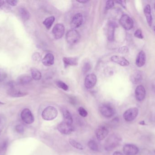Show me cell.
Here are the masks:
<instances>
[{
  "label": "cell",
  "mask_w": 155,
  "mask_h": 155,
  "mask_svg": "<svg viewBox=\"0 0 155 155\" xmlns=\"http://www.w3.org/2000/svg\"><path fill=\"white\" fill-rule=\"evenodd\" d=\"M54 20H55V18H54V16H50V17L46 18L44 21L43 23L45 25V27L47 29H50L51 27L54 22Z\"/></svg>",
  "instance_id": "obj_27"
},
{
  "label": "cell",
  "mask_w": 155,
  "mask_h": 155,
  "mask_svg": "<svg viewBox=\"0 0 155 155\" xmlns=\"http://www.w3.org/2000/svg\"><path fill=\"white\" fill-rule=\"evenodd\" d=\"M31 71L32 79L35 81L41 80L42 77V75L39 70L35 68H32Z\"/></svg>",
  "instance_id": "obj_26"
},
{
  "label": "cell",
  "mask_w": 155,
  "mask_h": 155,
  "mask_svg": "<svg viewBox=\"0 0 155 155\" xmlns=\"http://www.w3.org/2000/svg\"><path fill=\"white\" fill-rule=\"evenodd\" d=\"M2 120L1 117H0V126H1V124H2ZM0 130H1V128H0Z\"/></svg>",
  "instance_id": "obj_43"
},
{
  "label": "cell",
  "mask_w": 155,
  "mask_h": 155,
  "mask_svg": "<svg viewBox=\"0 0 155 155\" xmlns=\"http://www.w3.org/2000/svg\"><path fill=\"white\" fill-rule=\"evenodd\" d=\"M69 143L73 147H74L76 148V149L80 150H82L84 149V147L81 144L78 143L77 141L74 140V139H70L69 140Z\"/></svg>",
  "instance_id": "obj_28"
},
{
  "label": "cell",
  "mask_w": 155,
  "mask_h": 155,
  "mask_svg": "<svg viewBox=\"0 0 155 155\" xmlns=\"http://www.w3.org/2000/svg\"></svg>",
  "instance_id": "obj_47"
},
{
  "label": "cell",
  "mask_w": 155,
  "mask_h": 155,
  "mask_svg": "<svg viewBox=\"0 0 155 155\" xmlns=\"http://www.w3.org/2000/svg\"><path fill=\"white\" fill-rule=\"evenodd\" d=\"M57 129L60 133L65 135L70 134L74 130V128L72 125L69 124L64 121L59 124L57 126Z\"/></svg>",
  "instance_id": "obj_8"
},
{
  "label": "cell",
  "mask_w": 155,
  "mask_h": 155,
  "mask_svg": "<svg viewBox=\"0 0 155 155\" xmlns=\"http://www.w3.org/2000/svg\"><path fill=\"white\" fill-rule=\"evenodd\" d=\"M113 155H124L122 153L119 152H115L114 153Z\"/></svg>",
  "instance_id": "obj_39"
},
{
  "label": "cell",
  "mask_w": 155,
  "mask_h": 155,
  "mask_svg": "<svg viewBox=\"0 0 155 155\" xmlns=\"http://www.w3.org/2000/svg\"><path fill=\"white\" fill-rule=\"evenodd\" d=\"M123 151L125 155H137L139 152V149L134 145L127 144L124 146Z\"/></svg>",
  "instance_id": "obj_11"
},
{
  "label": "cell",
  "mask_w": 155,
  "mask_h": 155,
  "mask_svg": "<svg viewBox=\"0 0 155 155\" xmlns=\"http://www.w3.org/2000/svg\"><path fill=\"white\" fill-rule=\"evenodd\" d=\"M97 81L96 76L94 74H89L85 79L84 85L87 89H91L95 85Z\"/></svg>",
  "instance_id": "obj_10"
},
{
  "label": "cell",
  "mask_w": 155,
  "mask_h": 155,
  "mask_svg": "<svg viewBox=\"0 0 155 155\" xmlns=\"http://www.w3.org/2000/svg\"><path fill=\"white\" fill-rule=\"evenodd\" d=\"M77 2H79L81 3H86L88 2V1H77Z\"/></svg>",
  "instance_id": "obj_41"
},
{
  "label": "cell",
  "mask_w": 155,
  "mask_h": 155,
  "mask_svg": "<svg viewBox=\"0 0 155 155\" xmlns=\"http://www.w3.org/2000/svg\"><path fill=\"white\" fill-rule=\"evenodd\" d=\"M21 116L22 121L27 124H31L34 122V116L28 108H25L22 110Z\"/></svg>",
  "instance_id": "obj_7"
},
{
  "label": "cell",
  "mask_w": 155,
  "mask_h": 155,
  "mask_svg": "<svg viewBox=\"0 0 155 155\" xmlns=\"http://www.w3.org/2000/svg\"><path fill=\"white\" fill-rule=\"evenodd\" d=\"M128 52V49L127 46H124L120 47L118 49V52L120 53H126Z\"/></svg>",
  "instance_id": "obj_35"
},
{
  "label": "cell",
  "mask_w": 155,
  "mask_h": 155,
  "mask_svg": "<svg viewBox=\"0 0 155 155\" xmlns=\"http://www.w3.org/2000/svg\"><path fill=\"white\" fill-rule=\"evenodd\" d=\"M115 25L113 22L110 23L108 25L107 28V38L110 41H114V38L115 29Z\"/></svg>",
  "instance_id": "obj_22"
},
{
  "label": "cell",
  "mask_w": 155,
  "mask_h": 155,
  "mask_svg": "<svg viewBox=\"0 0 155 155\" xmlns=\"http://www.w3.org/2000/svg\"><path fill=\"white\" fill-rule=\"evenodd\" d=\"M63 113L64 118V121L69 124H72L73 120L72 116L70 112L67 109H64Z\"/></svg>",
  "instance_id": "obj_24"
},
{
  "label": "cell",
  "mask_w": 155,
  "mask_h": 155,
  "mask_svg": "<svg viewBox=\"0 0 155 155\" xmlns=\"http://www.w3.org/2000/svg\"><path fill=\"white\" fill-rule=\"evenodd\" d=\"M4 104H5L4 103H2V102H1V101H0V105H4Z\"/></svg>",
  "instance_id": "obj_44"
},
{
  "label": "cell",
  "mask_w": 155,
  "mask_h": 155,
  "mask_svg": "<svg viewBox=\"0 0 155 155\" xmlns=\"http://www.w3.org/2000/svg\"><path fill=\"white\" fill-rule=\"evenodd\" d=\"M18 12L21 18L23 21H27L30 19V14L27 9L24 7H20L18 9Z\"/></svg>",
  "instance_id": "obj_23"
},
{
  "label": "cell",
  "mask_w": 155,
  "mask_h": 155,
  "mask_svg": "<svg viewBox=\"0 0 155 155\" xmlns=\"http://www.w3.org/2000/svg\"><path fill=\"white\" fill-rule=\"evenodd\" d=\"M7 93L10 96L13 97H23L28 94L27 93L22 92L21 90L14 88H10L7 92Z\"/></svg>",
  "instance_id": "obj_17"
},
{
  "label": "cell",
  "mask_w": 155,
  "mask_h": 155,
  "mask_svg": "<svg viewBox=\"0 0 155 155\" xmlns=\"http://www.w3.org/2000/svg\"><path fill=\"white\" fill-rule=\"evenodd\" d=\"M152 89H153V91L155 93V83H154L153 86H152Z\"/></svg>",
  "instance_id": "obj_42"
},
{
  "label": "cell",
  "mask_w": 155,
  "mask_h": 155,
  "mask_svg": "<svg viewBox=\"0 0 155 155\" xmlns=\"http://www.w3.org/2000/svg\"><path fill=\"white\" fill-rule=\"evenodd\" d=\"M111 59L113 62L120 65L121 66H128L130 64L129 61H127L125 57L123 56H113L111 57Z\"/></svg>",
  "instance_id": "obj_15"
},
{
  "label": "cell",
  "mask_w": 155,
  "mask_h": 155,
  "mask_svg": "<svg viewBox=\"0 0 155 155\" xmlns=\"http://www.w3.org/2000/svg\"><path fill=\"white\" fill-rule=\"evenodd\" d=\"M58 115V111L54 107L49 106L46 107L42 113V117L46 121H51L55 119Z\"/></svg>",
  "instance_id": "obj_2"
},
{
  "label": "cell",
  "mask_w": 155,
  "mask_h": 155,
  "mask_svg": "<svg viewBox=\"0 0 155 155\" xmlns=\"http://www.w3.org/2000/svg\"><path fill=\"white\" fill-rule=\"evenodd\" d=\"M56 85L59 88L66 91L69 89V86H68L67 85H66L65 83L64 82H62L61 81H58L56 82Z\"/></svg>",
  "instance_id": "obj_30"
},
{
  "label": "cell",
  "mask_w": 155,
  "mask_h": 155,
  "mask_svg": "<svg viewBox=\"0 0 155 155\" xmlns=\"http://www.w3.org/2000/svg\"><path fill=\"white\" fill-rule=\"evenodd\" d=\"M144 13L145 15L148 25L151 26L153 24V18L152 12H151V6L150 5H146L144 9Z\"/></svg>",
  "instance_id": "obj_20"
},
{
  "label": "cell",
  "mask_w": 155,
  "mask_h": 155,
  "mask_svg": "<svg viewBox=\"0 0 155 155\" xmlns=\"http://www.w3.org/2000/svg\"><path fill=\"white\" fill-rule=\"evenodd\" d=\"M119 22L121 25L126 30H131L134 27V21L127 15H123L120 18Z\"/></svg>",
  "instance_id": "obj_5"
},
{
  "label": "cell",
  "mask_w": 155,
  "mask_h": 155,
  "mask_svg": "<svg viewBox=\"0 0 155 155\" xmlns=\"http://www.w3.org/2000/svg\"><path fill=\"white\" fill-rule=\"evenodd\" d=\"M134 35L137 38L142 39L144 38L143 35L142 30L140 29H137L134 33Z\"/></svg>",
  "instance_id": "obj_32"
},
{
  "label": "cell",
  "mask_w": 155,
  "mask_h": 155,
  "mask_svg": "<svg viewBox=\"0 0 155 155\" xmlns=\"http://www.w3.org/2000/svg\"><path fill=\"white\" fill-rule=\"evenodd\" d=\"M130 80L132 83L134 84H137L141 83L143 80L142 72L139 71H135L130 76Z\"/></svg>",
  "instance_id": "obj_19"
},
{
  "label": "cell",
  "mask_w": 155,
  "mask_h": 155,
  "mask_svg": "<svg viewBox=\"0 0 155 155\" xmlns=\"http://www.w3.org/2000/svg\"><path fill=\"white\" fill-rule=\"evenodd\" d=\"M79 114L83 117H85L87 116V113L86 110L83 107H80L78 109Z\"/></svg>",
  "instance_id": "obj_31"
},
{
  "label": "cell",
  "mask_w": 155,
  "mask_h": 155,
  "mask_svg": "<svg viewBox=\"0 0 155 155\" xmlns=\"http://www.w3.org/2000/svg\"><path fill=\"white\" fill-rule=\"evenodd\" d=\"M116 2L117 3L121 5L124 8H126L127 4L126 2L125 1H116Z\"/></svg>",
  "instance_id": "obj_38"
},
{
  "label": "cell",
  "mask_w": 155,
  "mask_h": 155,
  "mask_svg": "<svg viewBox=\"0 0 155 155\" xmlns=\"http://www.w3.org/2000/svg\"><path fill=\"white\" fill-rule=\"evenodd\" d=\"M83 22V15L81 14L77 13L74 15L71 22V27L73 29L78 28L82 25Z\"/></svg>",
  "instance_id": "obj_13"
},
{
  "label": "cell",
  "mask_w": 155,
  "mask_h": 155,
  "mask_svg": "<svg viewBox=\"0 0 155 155\" xmlns=\"http://www.w3.org/2000/svg\"><path fill=\"white\" fill-rule=\"evenodd\" d=\"M114 5V2L113 1H107L106 3L105 8L107 10H109L113 8Z\"/></svg>",
  "instance_id": "obj_33"
},
{
  "label": "cell",
  "mask_w": 155,
  "mask_h": 155,
  "mask_svg": "<svg viewBox=\"0 0 155 155\" xmlns=\"http://www.w3.org/2000/svg\"><path fill=\"white\" fill-rule=\"evenodd\" d=\"M65 32V28L63 24L61 23L57 24L54 25L53 29L52 32L54 38L56 39H60L63 37Z\"/></svg>",
  "instance_id": "obj_9"
},
{
  "label": "cell",
  "mask_w": 155,
  "mask_h": 155,
  "mask_svg": "<svg viewBox=\"0 0 155 155\" xmlns=\"http://www.w3.org/2000/svg\"><path fill=\"white\" fill-rule=\"evenodd\" d=\"M66 38L68 43L71 45H74L79 42L81 36L76 30L72 29L68 31L66 34Z\"/></svg>",
  "instance_id": "obj_3"
},
{
  "label": "cell",
  "mask_w": 155,
  "mask_h": 155,
  "mask_svg": "<svg viewBox=\"0 0 155 155\" xmlns=\"http://www.w3.org/2000/svg\"><path fill=\"white\" fill-rule=\"evenodd\" d=\"M63 61L66 66H76L78 65L77 59L74 57H64Z\"/></svg>",
  "instance_id": "obj_25"
},
{
  "label": "cell",
  "mask_w": 155,
  "mask_h": 155,
  "mask_svg": "<svg viewBox=\"0 0 155 155\" xmlns=\"http://www.w3.org/2000/svg\"><path fill=\"white\" fill-rule=\"evenodd\" d=\"M54 57L51 53H48L44 56L42 60L44 65L46 66H51L54 64Z\"/></svg>",
  "instance_id": "obj_21"
},
{
  "label": "cell",
  "mask_w": 155,
  "mask_h": 155,
  "mask_svg": "<svg viewBox=\"0 0 155 155\" xmlns=\"http://www.w3.org/2000/svg\"><path fill=\"white\" fill-rule=\"evenodd\" d=\"M154 9H155V4H154Z\"/></svg>",
  "instance_id": "obj_46"
},
{
  "label": "cell",
  "mask_w": 155,
  "mask_h": 155,
  "mask_svg": "<svg viewBox=\"0 0 155 155\" xmlns=\"http://www.w3.org/2000/svg\"><path fill=\"white\" fill-rule=\"evenodd\" d=\"M146 62V55L143 51H140L137 55L136 60V64L138 67H141L143 66Z\"/></svg>",
  "instance_id": "obj_16"
},
{
  "label": "cell",
  "mask_w": 155,
  "mask_h": 155,
  "mask_svg": "<svg viewBox=\"0 0 155 155\" xmlns=\"http://www.w3.org/2000/svg\"><path fill=\"white\" fill-rule=\"evenodd\" d=\"M108 133L109 132L107 127L104 126H100L96 131V136L97 140L102 141L107 136Z\"/></svg>",
  "instance_id": "obj_12"
},
{
  "label": "cell",
  "mask_w": 155,
  "mask_h": 155,
  "mask_svg": "<svg viewBox=\"0 0 155 155\" xmlns=\"http://www.w3.org/2000/svg\"><path fill=\"white\" fill-rule=\"evenodd\" d=\"M138 114V109L136 107H133L126 111L123 116L127 122H132L137 117Z\"/></svg>",
  "instance_id": "obj_6"
},
{
  "label": "cell",
  "mask_w": 155,
  "mask_h": 155,
  "mask_svg": "<svg viewBox=\"0 0 155 155\" xmlns=\"http://www.w3.org/2000/svg\"><path fill=\"white\" fill-rule=\"evenodd\" d=\"M5 2V1H1V0H0V8L4 5Z\"/></svg>",
  "instance_id": "obj_40"
},
{
  "label": "cell",
  "mask_w": 155,
  "mask_h": 155,
  "mask_svg": "<svg viewBox=\"0 0 155 155\" xmlns=\"http://www.w3.org/2000/svg\"><path fill=\"white\" fill-rule=\"evenodd\" d=\"M122 141V138L117 134H113L109 136L106 140L104 148L106 151L110 152L118 146Z\"/></svg>",
  "instance_id": "obj_1"
},
{
  "label": "cell",
  "mask_w": 155,
  "mask_h": 155,
  "mask_svg": "<svg viewBox=\"0 0 155 155\" xmlns=\"http://www.w3.org/2000/svg\"><path fill=\"white\" fill-rule=\"evenodd\" d=\"M6 3H8L9 5H12V6H15L17 5V3H18V1H15V0H9V1H5Z\"/></svg>",
  "instance_id": "obj_36"
},
{
  "label": "cell",
  "mask_w": 155,
  "mask_h": 155,
  "mask_svg": "<svg viewBox=\"0 0 155 155\" xmlns=\"http://www.w3.org/2000/svg\"><path fill=\"white\" fill-rule=\"evenodd\" d=\"M32 78L27 75H23L19 76L16 79V83L18 85H25L31 83Z\"/></svg>",
  "instance_id": "obj_18"
},
{
  "label": "cell",
  "mask_w": 155,
  "mask_h": 155,
  "mask_svg": "<svg viewBox=\"0 0 155 155\" xmlns=\"http://www.w3.org/2000/svg\"><path fill=\"white\" fill-rule=\"evenodd\" d=\"M154 31L155 32V26H154Z\"/></svg>",
  "instance_id": "obj_45"
},
{
  "label": "cell",
  "mask_w": 155,
  "mask_h": 155,
  "mask_svg": "<svg viewBox=\"0 0 155 155\" xmlns=\"http://www.w3.org/2000/svg\"><path fill=\"white\" fill-rule=\"evenodd\" d=\"M99 110L101 114L106 118L112 117L115 113L113 106L109 104H105L101 106Z\"/></svg>",
  "instance_id": "obj_4"
},
{
  "label": "cell",
  "mask_w": 155,
  "mask_h": 155,
  "mask_svg": "<svg viewBox=\"0 0 155 155\" xmlns=\"http://www.w3.org/2000/svg\"><path fill=\"white\" fill-rule=\"evenodd\" d=\"M91 68L90 65L89 63H86L85 64L84 66V68H83V71H84V72H88L89 71V69Z\"/></svg>",
  "instance_id": "obj_37"
},
{
  "label": "cell",
  "mask_w": 155,
  "mask_h": 155,
  "mask_svg": "<svg viewBox=\"0 0 155 155\" xmlns=\"http://www.w3.org/2000/svg\"><path fill=\"white\" fill-rule=\"evenodd\" d=\"M146 92L145 88L143 85H138L136 88L135 96L137 100L139 102H141L144 100L145 98Z\"/></svg>",
  "instance_id": "obj_14"
},
{
  "label": "cell",
  "mask_w": 155,
  "mask_h": 155,
  "mask_svg": "<svg viewBox=\"0 0 155 155\" xmlns=\"http://www.w3.org/2000/svg\"><path fill=\"white\" fill-rule=\"evenodd\" d=\"M88 146L92 151L97 152L98 151V146L96 142L93 140H90L88 142Z\"/></svg>",
  "instance_id": "obj_29"
},
{
  "label": "cell",
  "mask_w": 155,
  "mask_h": 155,
  "mask_svg": "<svg viewBox=\"0 0 155 155\" xmlns=\"http://www.w3.org/2000/svg\"><path fill=\"white\" fill-rule=\"evenodd\" d=\"M15 130L18 133H23L24 132V128L21 125H18L15 126Z\"/></svg>",
  "instance_id": "obj_34"
}]
</instances>
